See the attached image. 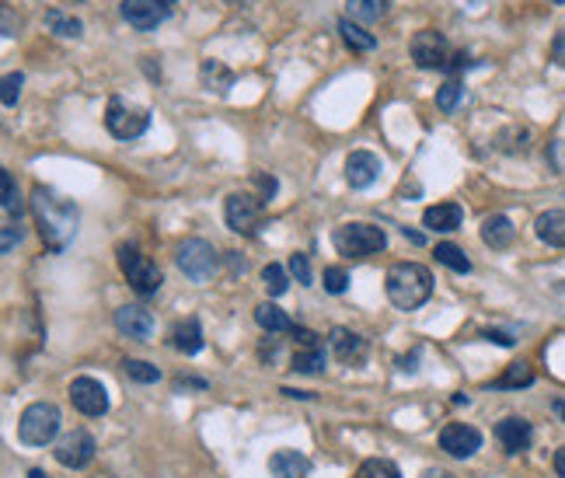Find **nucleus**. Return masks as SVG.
<instances>
[{"mask_svg": "<svg viewBox=\"0 0 565 478\" xmlns=\"http://www.w3.org/2000/svg\"><path fill=\"white\" fill-rule=\"evenodd\" d=\"M32 213L39 220V235L49 251H63L78 235V206L49 185L32 189Z\"/></svg>", "mask_w": 565, "mask_h": 478, "instance_id": "f257e3e1", "label": "nucleus"}, {"mask_svg": "<svg viewBox=\"0 0 565 478\" xmlns=\"http://www.w3.org/2000/svg\"><path fill=\"white\" fill-rule=\"evenodd\" d=\"M384 290L398 311H415L433 297V273L419 262H395L384 276Z\"/></svg>", "mask_w": 565, "mask_h": 478, "instance_id": "f03ea898", "label": "nucleus"}, {"mask_svg": "<svg viewBox=\"0 0 565 478\" xmlns=\"http://www.w3.org/2000/svg\"><path fill=\"white\" fill-rule=\"evenodd\" d=\"M332 244H335V251L346 255V259H366V255H377V251L388 248V235H384V227H377V224L353 220V224L335 227Z\"/></svg>", "mask_w": 565, "mask_h": 478, "instance_id": "7ed1b4c3", "label": "nucleus"}, {"mask_svg": "<svg viewBox=\"0 0 565 478\" xmlns=\"http://www.w3.org/2000/svg\"><path fill=\"white\" fill-rule=\"evenodd\" d=\"M60 433V408L53 401H32L18 419V440L25 447H45Z\"/></svg>", "mask_w": 565, "mask_h": 478, "instance_id": "20e7f679", "label": "nucleus"}, {"mask_svg": "<svg viewBox=\"0 0 565 478\" xmlns=\"http://www.w3.org/2000/svg\"><path fill=\"white\" fill-rule=\"evenodd\" d=\"M119 269L140 297H154L161 290L164 276L161 269H158V262L151 255H143L140 248H133V244H122L119 248Z\"/></svg>", "mask_w": 565, "mask_h": 478, "instance_id": "39448f33", "label": "nucleus"}, {"mask_svg": "<svg viewBox=\"0 0 565 478\" xmlns=\"http://www.w3.org/2000/svg\"><path fill=\"white\" fill-rule=\"evenodd\" d=\"M175 262H178V269L192 279V283H209V279L217 276V262H220V255H217V248H213L209 241L189 238V241H182V244H178Z\"/></svg>", "mask_w": 565, "mask_h": 478, "instance_id": "423d86ee", "label": "nucleus"}, {"mask_svg": "<svg viewBox=\"0 0 565 478\" xmlns=\"http://www.w3.org/2000/svg\"><path fill=\"white\" fill-rule=\"evenodd\" d=\"M105 126L116 140H136L151 129V109L133 105L126 98H112L109 109H105Z\"/></svg>", "mask_w": 565, "mask_h": 478, "instance_id": "0eeeda50", "label": "nucleus"}, {"mask_svg": "<svg viewBox=\"0 0 565 478\" xmlns=\"http://www.w3.org/2000/svg\"><path fill=\"white\" fill-rule=\"evenodd\" d=\"M262 202L266 200H255L251 193H231L224 202L227 227L238 231V235H255V227L262 224Z\"/></svg>", "mask_w": 565, "mask_h": 478, "instance_id": "6e6552de", "label": "nucleus"}, {"mask_svg": "<svg viewBox=\"0 0 565 478\" xmlns=\"http://www.w3.org/2000/svg\"><path fill=\"white\" fill-rule=\"evenodd\" d=\"M412 60H415L419 70H446V63H450V45H446V39L440 32L426 29V32H419V36L412 39Z\"/></svg>", "mask_w": 565, "mask_h": 478, "instance_id": "1a4fd4ad", "label": "nucleus"}, {"mask_svg": "<svg viewBox=\"0 0 565 478\" xmlns=\"http://www.w3.org/2000/svg\"><path fill=\"white\" fill-rule=\"evenodd\" d=\"M94 450H98V443L94 437L87 433V430H74V433H67V437L56 443V461L63 465V468H74V472H81L87 468L91 461H94Z\"/></svg>", "mask_w": 565, "mask_h": 478, "instance_id": "9d476101", "label": "nucleus"}, {"mask_svg": "<svg viewBox=\"0 0 565 478\" xmlns=\"http://www.w3.org/2000/svg\"><path fill=\"white\" fill-rule=\"evenodd\" d=\"M70 401H74V408H78L81 416H91V419L109 412V391H105V384H102L98 377H74Z\"/></svg>", "mask_w": 565, "mask_h": 478, "instance_id": "9b49d317", "label": "nucleus"}, {"mask_svg": "<svg viewBox=\"0 0 565 478\" xmlns=\"http://www.w3.org/2000/svg\"><path fill=\"white\" fill-rule=\"evenodd\" d=\"M440 450L450 454V457H457V461H464V457L482 450V433L475 426H468V423H446L444 433H440Z\"/></svg>", "mask_w": 565, "mask_h": 478, "instance_id": "f8f14e48", "label": "nucleus"}, {"mask_svg": "<svg viewBox=\"0 0 565 478\" xmlns=\"http://www.w3.org/2000/svg\"><path fill=\"white\" fill-rule=\"evenodd\" d=\"M168 4L161 0H122V18L136 29V32H154L168 18Z\"/></svg>", "mask_w": 565, "mask_h": 478, "instance_id": "ddd939ff", "label": "nucleus"}, {"mask_svg": "<svg viewBox=\"0 0 565 478\" xmlns=\"http://www.w3.org/2000/svg\"><path fill=\"white\" fill-rule=\"evenodd\" d=\"M495 440L506 447V454H524L530 440H534V426L524 416H506V419L495 423Z\"/></svg>", "mask_w": 565, "mask_h": 478, "instance_id": "4468645a", "label": "nucleus"}, {"mask_svg": "<svg viewBox=\"0 0 565 478\" xmlns=\"http://www.w3.org/2000/svg\"><path fill=\"white\" fill-rule=\"evenodd\" d=\"M381 178V158L370 154V151H353L346 158V182L353 189H370L373 182Z\"/></svg>", "mask_w": 565, "mask_h": 478, "instance_id": "2eb2a0df", "label": "nucleus"}, {"mask_svg": "<svg viewBox=\"0 0 565 478\" xmlns=\"http://www.w3.org/2000/svg\"><path fill=\"white\" fill-rule=\"evenodd\" d=\"M116 328H119L122 335L136 339V342H147V339L154 335V318H151V311H147V308H140V304H126V308L116 311Z\"/></svg>", "mask_w": 565, "mask_h": 478, "instance_id": "dca6fc26", "label": "nucleus"}, {"mask_svg": "<svg viewBox=\"0 0 565 478\" xmlns=\"http://www.w3.org/2000/svg\"><path fill=\"white\" fill-rule=\"evenodd\" d=\"M328 346H332L335 359H342V363H360V359L366 357L364 335H356V332H349V328H342V325H335V328L328 332Z\"/></svg>", "mask_w": 565, "mask_h": 478, "instance_id": "f3484780", "label": "nucleus"}, {"mask_svg": "<svg viewBox=\"0 0 565 478\" xmlns=\"http://www.w3.org/2000/svg\"><path fill=\"white\" fill-rule=\"evenodd\" d=\"M464 224V210L457 202H437V206H426L422 210V227L430 231H440V235H450Z\"/></svg>", "mask_w": 565, "mask_h": 478, "instance_id": "a211bd4d", "label": "nucleus"}, {"mask_svg": "<svg viewBox=\"0 0 565 478\" xmlns=\"http://www.w3.org/2000/svg\"><path fill=\"white\" fill-rule=\"evenodd\" d=\"M513 238H517V227H513V220H510L506 213H492V217H485L482 220V241L492 248V251L510 248Z\"/></svg>", "mask_w": 565, "mask_h": 478, "instance_id": "6ab92c4d", "label": "nucleus"}, {"mask_svg": "<svg viewBox=\"0 0 565 478\" xmlns=\"http://www.w3.org/2000/svg\"><path fill=\"white\" fill-rule=\"evenodd\" d=\"M269 472H273V478H304L311 472V461H307L300 450L282 447V450H276V454L269 457Z\"/></svg>", "mask_w": 565, "mask_h": 478, "instance_id": "aec40b11", "label": "nucleus"}, {"mask_svg": "<svg viewBox=\"0 0 565 478\" xmlns=\"http://www.w3.org/2000/svg\"><path fill=\"white\" fill-rule=\"evenodd\" d=\"M534 231L537 238L552 248H565V210H545L537 220H534Z\"/></svg>", "mask_w": 565, "mask_h": 478, "instance_id": "412c9836", "label": "nucleus"}, {"mask_svg": "<svg viewBox=\"0 0 565 478\" xmlns=\"http://www.w3.org/2000/svg\"><path fill=\"white\" fill-rule=\"evenodd\" d=\"M171 346H175L178 353H185V357H196V353L202 350V328H200V318L178 321V325L171 328Z\"/></svg>", "mask_w": 565, "mask_h": 478, "instance_id": "4be33fe9", "label": "nucleus"}, {"mask_svg": "<svg viewBox=\"0 0 565 478\" xmlns=\"http://www.w3.org/2000/svg\"><path fill=\"white\" fill-rule=\"evenodd\" d=\"M255 321H258V328H262V332H269V335L293 332V321H290V315H286L282 308H276V304H269V301L255 308Z\"/></svg>", "mask_w": 565, "mask_h": 478, "instance_id": "5701e85b", "label": "nucleus"}, {"mask_svg": "<svg viewBox=\"0 0 565 478\" xmlns=\"http://www.w3.org/2000/svg\"><path fill=\"white\" fill-rule=\"evenodd\" d=\"M200 78L202 84H206L209 91H217V95H227V91L234 87V70H227L220 60H202Z\"/></svg>", "mask_w": 565, "mask_h": 478, "instance_id": "b1692460", "label": "nucleus"}, {"mask_svg": "<svg viewBox=\"0 0 565 478\" xmlns=\"http://www.w3.org/2000/svg\"><path fill=\"white\" fill-rule=\"evenodd\" d=\"M339 36L342 42L353 49V53H370L377 39H373V32H366L360 21H353V18H339Z\"/></svg>", "mask_w": 565, "mask_h": 478, "instance_id": "393cba45", "label": "nucleus"}, {"mask_svg": "<svg viewBox=\"0 0 565 478\" xmlns=\"http://www.w3.org/2000/svg\"><path fill=\"white\" fill-rule=\"evenodd\" d=\"M0 185H4V224H21V193H18V182L11 171H0Z\"/></svg>", "mask_w": 565, "mask_h": 478, "instance_id": "a878e982", "label": "nucleus"}, {"mask_svg": "<svg viewBox=\"0 0 565 478\" xmlns=\"http://www.w3.org/2000/svg\"><path fill=\"white\" fill-rule=\"evenodd\" d=\"M45 25H49V32H53V36H60V39H81L84 36L81 21H78L74 14H63L60 7L45 11Z\"/></svg>", "mask_w": 565, "mask_h": 478, "instance_id": "bb28decb", "label": "nucleus"}, {"mask_svg": "<svg viewBox=\"0 0 565 478\" xmlns=\"http://www.w3.org/2000/svg\"><path fill=\"white\" fill-rule=\"evenodd\" d=\"M346 7H349V14L346 18H353V21H360V25H373V21H381L384 14H388V0H346Z\"/></svg>", "mask_w": 565, "mask_h": 478, "instance_id": "cd10ccee", "label": "nucleus"}, {"mask_svg": "<svg viewBox=\"0 0 565 478\" xmlns=\"http://www.w3.org/2000/svg\"><path fill=\"white\" fill-rule=\"evenodd\" d=\"M437 262L446 266L450 273H457V276H464V273H471V259L464 255V248H457V244H450V241H440L437 244Z\"/></svg>", "mask_w": 565, "mask_h": 478, "instance_id": "c85d7f7f", "label": "nucleus"}, {"mask_svg": "<svg viewBox=\"0 0 565 478\" xmlns=\"http://www.w3.org/2000/svg\"><path fill=\"white\" fill-rule=\"evenodd\" d=\"M324 367H328V353H324V346L297 350V353H293V363H290V370H297V374H322Z\"/></svg>", "mask_w": 565, "mask_h": 478, "instance_id": "c756f323", "label": "nucleus"}, {"mask_svg": "<svg viewBox=\"0 0 565 478\" xmlns=\"http://www.w3.org/2000/svg\"><path fill=\"white\" fill-rule=\"evenodd\" d=\"M530 384H534V367L524 363V359L510 363V367L503 370V377L492 381V388H530Z\"/></svg>", "mask_w": 565, "mask_h": 478, "instance_id": "7c9ffc66", "label": "nucleus"}, {"mask_svg": "<svg viewBox=\"0 0 565 478\" xmlns=\"http://www.w3.org/2000/svg\"><path fill=\"white\" fill-rule=\"evenodd\" d=\"M122 370H126V377L136 381V384H154V381H161V370H158L154 363H147V359H122Z\"/></svg>", "mask_w": 565, "mask_h": 478, "instance_id": "2f4dec72", "label": "nucleus"}, {"mask_svg": "<svg viewBox=\"0 0 565 478\" xmlns=\"http://www.w3.org/2000/svg\"><path fill=\"white\" fill-rule=\"evenodd\" d=\"M461 102H464V84L457 78H450L444 87H437V109L440 112H454Z\"/></svg>", "mask_w": 565, "mask_h": 478, "instance_id": "473e14b6", "label": "nucleus"}, {"mask_svg": "<svg viewBox=\"0 0 565 478\" xmlns=\"http://www.w3.org/2000/svg\"><path fill=\"white\" fill-rule=\"evenodd\" d=\"M262 286H266V293H269V297H282V293H286V286H290L286 269L276 266V262H269V266L262 269Z\"/></svg>", "mask_w": 565, "mask_h": 478, "instance_id": "72a5a7b5", "label": "nucleus"}, {"mask_svg": "<svg viewBox=\"0 0 565 478\" xmlns=\"http://www.w3.org/2000/svg\"><path fill=\"white\" fill-rule=\"evenodd\" d=\"M360 478H402V472L388 457H370V461L360 465Z\"/></svg>", "mask_w": 565, "mask_h": 478, "instance_id": "f704fd0d", "label": "nucleus"}, {"mask_svg": "<svg viewBox=\"0 0 565 478\" xmlns=\"http://www.w3.org/2000/svg\"><path fill=\"white\" fill-rule=\"evenodd\" d=\"M21 84H25V74H7V78H4V91H0L4 109H14V105H18V98H21Z\"/></svg>", "mask_w": 565, "mask_h": 478, "instance_id": "c9c22d12", "label": "nucleus"}, {"mask_svg": "<svg viewBox=\"0 0 565 478\" xmlns=\"http://www.w3.org/2000/svg\"><path fill=\"white\" fill-rule=\"evenodd\" d=\"M322 286L328 293H346V286H349V276H346V269L342 266H328L322 276Z\"/></svg>", "mask_w": 565, "mask_h": 478, "instance_id": "e433bc0d", "label": "nucleus"}, {"mask_svg": "<svg viewBox=\"0 0 565 478\" xmlns=\"http://www.w3.org/2000/svg\"><path fill=\"white\" fill-rule=\"evenodd\" d=\"M290 273L297 276L300 286H311V283H315V276H311V262H307V255H300V251L290 255Z\"/></svg>", "mask_w": 565, "mask_h": 478, "instance_id": "4c0bfd02", "label": "nucleus"}, {"mask_svg": "<svg viewBox=\"0 0 565 478\" xmlns=\"http://www.w3.org/2000/svg\"><path fill=\"white\" fill-rule=\"evenodd\" d=\"M21 224H4L0 227V248H4V255H11L14 251V244H21Z\"/></svg>", "mask_w": 565, "mask_h": 478, "instance_id": "58836bf2", "label": "nucleus"}, {"mask_svg": "<svg viewBox=\"0 0 565 478\" xmlns=\"http://www.w3.org/2000/svg\"><path fill=\"white\" fill-rule=\"evenodd\" d=\"M552 60H555L559 67H565V29H559L555 39H552Z\"/></svg>", "mask_w": 565, "mask_h": 478, "instance_id": "ea45409f", "label": "nucleus"}, {"mask_svg": "<svg viewBox=\"0 0 565 478\" xmlns=\"http://www.w3.org/2000/svg\"><path fill=\"white\" fill-rule=\"evenodd\" d=\"M293 339L300 342V350H307V346H322V342H318V335H315L311 328H293Z\"/></svg>", "mask_w": 565, "mask_h": 478, "instance_id": "a19ab883", "label": "nucleus"}, {"mask_svg": "<svg viewBox=\"0 0 565 478\" xmlns=\"http://www.w3.org/2000/svg\"><path fill=\"white\" fill-rule=\"evenodd\" d=\"M482 339H488V342H499V346H513V342H517L510 332H499V328H488V332H482Z\"/></svg>", "mask_w": 565, "mask_h": 478, "instance_id": "79ce46f5", "label": "nucleus"}, {"mask_svg": "<svg viewBox=\"0 0 565 478\" xmlns=\"http://www.w3.org/2000/svg\"><path fill=\"white\" fill-rule=\"evenodd\" d=\"M471 67V56H464V53H457L450 63H446V74H461V70H468Z\"/></svg>", "mask_w": 565, "mask_h": 478, "instance_id": "37998d69", "label": "nucleus"}, {"mask_svg": "<svg viewBox=\"0 0 565 478\" xmlns=\"http://www.w3.org/2000/svg\"><path fill=\"white\" fill-rule=\"evenodd\" d=\"M258 185L266 189V202L276 196V178H273V175H258Z\"/></svg>", "mask_w": 565, "mask_h": 478, "instance_id": "c03bdc74", "label": "nucleus"}, {"mask_svg": "<svg viewBox=\"0 0 565 478\" xmlns=\"http://www.w3.org/2000/svg\"><path fill=\"white\" fill-rule=\"evenodd\" d=\"M415 359H419V350H415L412 357H402V359H398V370H405V374H415V370H419V367H415Z\"/></svg>", "mask_w": 565, "mask_h": 478, "instance_id": "a18cd8bd", "label": "nucleus"}, {"mask_svg": "<svg viewBox=\"0 0 565 478\" xmlns=\"http://www.w3.org/2000/svg\"><path fill=\"white\" fill-rule=\"evenodd\" d=\"M175 388L182 391V388H206V381H196V377H178L175 381Z\"/></svg>", "mask_w": 565, "mask_h": 478, "instance_id": "49530a36", "label": "nucleus"}, {"mask_svg": "<svg viewBox=\"0 0 565 478\" xmlns=\"http://www.w3.org/2000/svg\"><path fill=\"white\" fill-rule=\"evenodd\" d=\"M555 475L565 478V447H559V450H555Z\"/></svg>", "mask_w": 565, "mask_h": 478, "instance_id": "de8ad7c7", "label": "nucleus"}, {"mask_svg": "<svg viewBox=\"0 0 565 478\" xmlns=\"http://www.w3.org/2000/svg\"><path fill=\"white\" fill-rule=\"evenodd\" d=\"M422 478H454V475H450L446 468H426V472H422Z\"/></svg>", "mask_w": 565, "mask_h": 478, "instance_id": "09e8293b", "label": "nucleus"}, {"mask_svg": "<svg viewBox=\"0 0 565 478\" xmlns=\"http://www.w3.org/2000/svg\"><path fill=\"white\" fill-rule=\"evenodd\" d=\"M282 395H286V399H315V395H311V391H293V388H282Z\"/></svg>", "mask_w": 565, "mask_h": 478, "instance_id": "8fccbe9b", "label": "nucleus"}, {"mask_svg": "<svg viewBox=\"0 0 565 478\" xmlns=\"http://www.w3.org/2000/svg\"><path fill=\"white\" fill-rule=\"evenodd\" d=\"M231 269H234V273H244V269H248V262H244V259H238V255L231 251Z\"/></svg>", "mask_w": 565, "mask_h": 478, "instance_id": "3c124183", "label": "nucleus"}, {"mask_svg": "<svg viewBox=\"0 0 565 478\" xmlns=\"http://www.w3.org/2000/svg\"><path fill=\"white\" fill-rule=\"evenodd\" d=\"M552 408H555V416H559V419H562V423H565V401L559 399V401H555V405H552Z\"/></svg>", "mask_w": 565, "mask_h": 478, "instance_id": "603ef678", "label": "nucleus"}, {"mask_svg": "<svg viewBox=\"0 0 565 478\" xmlns=\"http://www.w3.org/2000/svg\"><path fill=\"white\" fill-rule=\"evenodd\" d=\"M405 238L412 241V244H422V235H415V231H408V227H405Z\"/></svg>", "mask_w": 565, "mask_h": 478, "instance_id": "864d4df0", "label": "nucleus"}, {"mask_svg": "<svg viewBox=\"0 0 565 478\" xmlns=\"http://www.w3.org/2000/svg\"><path fill=\"white\" fill-rule=\"evenodd\" d=\"M29 478H45V475H42L39 468H32V472H29Z\"/></svg>", "mask_w": 565, "mask_h": 478, "instance_id": "5fc2aeb1", "label": "nucleus"}, {"mask_svg": "<svg viewBox=\"0 0 565 478\" xmlns=\"http://www.w3.org/2000/svg\"><path fill=\"white\" fill-rule=\"evenodd\" d=\"M161 4H168V7H171V4H175V0H161Z\"/></svg>", "mask_w": 565, "mask_h": 478, "instance_id": "6e6d98bb", "label": "nucleus"}, {"mask_svg": "<svg viewBox=\"0 0 565 478\" xmlns=\"http://www.w3.org/2000/svg\"><path fill=\"white\" fill-rule=\"evenodd\" d=\"M552 4H565V0H552Z\"/></svg>", "mask_w": 565, "mask_h": 478, "instance_id": "4d7b16f0", "label": "nucleus"}]
</instances>
